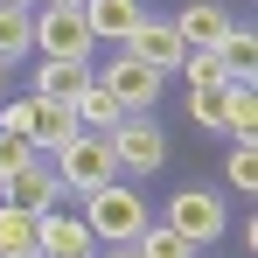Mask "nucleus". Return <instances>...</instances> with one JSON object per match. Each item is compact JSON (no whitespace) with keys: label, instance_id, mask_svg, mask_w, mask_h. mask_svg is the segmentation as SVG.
Instances as JSON below:
<instances>
[{"label":"nucleus","instance_id":"aec40b11","mask_svg":"<svg viewBox=\"0 0 258 258\" xmlns=\"http://www.w3.org/2000/svg\"><path fill=\"white\" fill-rule=\"evenodd\" d=\"M223 63H230V70H237V77H251V56H258V35L251 28H237V21H230V35H223Z\"/></svg>","mask_w":258,"mask_h":258},{"label":"nucleus","instance_id":"dca6fc26","mask_svg":"<svg viewBox=\"0 0 258 258\" xmlns=\"http://www.w3.org/2000/svg\"><path fill=\"white\" fill-rule=\"evenodd\" d=\"M0 258H42V244H35V210L0 203Z\"/></svg>","mask_w":258,"mask_h":258},{"label":"nucleus","instance_id":"9b49d317","mask_svg":"<svg viewBox=\"0 0 258 258\" xmlns=\"http://www.w3.org/2000/svg\"><path fill=\"white\" fill-rule=\"evenodd\" d=\"M77 14H84V28H91V42H126L133 28H140V21H147V7H140V0H84V7H77Z\"/></svg>","mask_w":258,"mask_h":258},{"label":"nucleus","instance_id":"393cba45","mask_svg":"<svg viewBox=\"0 0 258 258\" xmlns=\"http://www.w3.org/2000/svg\"><path fill=\"white\" fill-rule=\"evenodd\" d=\"M49 7H84V0H49Z\"/></svg>","mask_w":258,"mask_h":258},{"label":"nucleus","instance_id":"b1692460","mask_svg":"<svg viewBox=\"0 0 258 258\" xmlns=\"http://www.w3.org/2000/svg\"><path fill=\"white\" fill-rule=\"evenodd\" d=\"M105 258H140V251H133V244H105Z\"/></svg>","mask_w":258,"mask_h":258},{"label":"nucleus","instance_id":"2eb2a0df","mask_svg":"<svg viewBox=\"0 0 258 258\" xmlns=\"http://www.w3.org/2000/svg\"><path fill=\"white\" fill-rule=\"evenodd\" d=\"M223 133L258 140V91H251V77H230L223 84Z\"/></svg>","mask_w":258,"mask_h":258},{"label":"nucleus","instance_id":"1a4fd4ad","mask_svg":"<svg viewBox=\"0 0 258 258\" xmlns=\"http://www.w3.org/2000/svg\"><path fill=\"white\" fill-rule=\"evenodd\" d=\"M0 188H7V203H14V210H35V216H42V210H56V203L70 196V188L56 181V168H42V154H35L21 174H7Z\"/></svg>","mask_w":258,"mask_h":258},{"label":"nucleus","instance_id":"bb28decb","mask_svg":"<svg viewBox=\"0 0 258 258\" xmlns=\"http://www.w3.org/2000/svg\"><path fill=\"white\" fill-rule=\"evenodd\" d=\"M7 7H35V0H7Z\"/></svg>","mask_w":258,"mask_h":258},{"label":"nucleus","instance_id":"423d86ee","mask_svg":"<svg viewBox=\"0 0 258 258\" xmlns=\"http://www.w3.org/2000/svg\"><path fill=\"white\" fill-rule=\"evenodd\" d=\"M161 223H174V230H181V237L203 251V244H216V237H223L230 210L216 203V188H181V196L168 203V216H161Z\"/></svg>","mask_w":258,"mask_h":258},{"label":"nucleus","instance_id":"6e6552de","mask_svg":"<svg viewBox=\"0 0 258 258\" xmlns=\"http://www.w3.org/2000/svg\"><path fill=\"white\" fill-rule=\"evenodd\" d=\"M35 244H42V258H98L84 216H63V210H42V216H35Z\"/></svg>","mask_w":258,"mask_h":258},{"label":"nucleus","instance_id":"f8f14e48","mask_svg":"<svg viewBox=\"0 0 258 258\" xmlns=\"http://www.w3.org/2000/svg\"><path fill=\"white\" fill-rule=\"evenodd\" d=\"M174 35L188 49H216L223 35H230V14H223V0H188L181 14H174Z\"/></svg>","mask_w":258,"mask_h":258},{"label":"nucleus","instance_id":"4be33fe9","mask_svg":"<svg viewBox=\"0 0 258 258\" xmlns=\"http://www.w3.org/2000/svg\"><path fill=\"white\" fill-rule=\"evenodd\" d=\"M223 168H230V188L251 196V188H258V147H251V140H237V154H230Z\"/></svg>","mask_w":258,"mask_h":258},{"label":"nucleus","instance_id":"5701e85b","mask_svg":"<svg viewBox=\"0 0 258 258\" xmlns=\"http://www.w3.org/2000/svg\"><path fill=\"white\" fill-rule=\"evenodd\" d=\"M28 161H35V147H28V140H14V133H0V181H7V174H21Z\"/></svg>","mask_w":258,"mask_h":258},{"label":"nucleus","instance_id":"39448f33","mask_svg":"<svg viewBox=\"0 0 258 258\" xmlns=\"http://www.w3.org/2000/svg\"><path fill=\"white\" fill-rule=\"evenodd\" d=\"M98 84L119 98V112H154V105H161V70L140 63V56H126V49L105 56V77H98Z\"/></svg>","mask_w":258,"mask_h":258},{"label":"nucleus","instance_id":"a878e982","mask_svg":"<svg viewBox=\"0 0 258 258\" xmlns=\"http://www.w3.org/2000/svg\"><path fill=\"white\" fill-rule=\"evenodd\" d=\"M0 98H7V63H0Z\"/></svg>","mask_w":258,"mask_h":258},{"label":"nucleus","instance_id":"f257e3e1","mask_svg":"<svg viewBox=\"0 0 258 258\" xmlns=\"http://www.w3.org/2000/svg\"><path fill=\"white\" fill-rule=\"evenodd\" d=\"M147 223H154V216H147V203L133 196L126 181H105V188L84 196V230H91V244H133Z\"/></svg>","mask_w":258,"mask_h":258},{"label":"nucleus","instance_id":"6ab92c4d","mask_svg":"<svg viewBox=\"0 0 258 258\" xmlns=\"http://www.w3.org/2000/svg\"><path fill=\"white\" fill-rule=\"evenodd\" d=\"M28 7H7V0H0V63H7V56H28Z\"/></svg>","mask_w":258,"mask_h":258},{"label":"nucleus","instance_id":"f3484780","mask_svg":"<svg viewBox=\"0 0 258 258\" xmlns=\"http://www.w3.org/2000/svg\"><path fill=\"white\" fill-rule=\"evenodd\" d=\"M133 251H140V258H196V244H188L174 223H147V230L133 237Z\"/></svg>","mask_w":258,"mask_h":258},{"label":"nucleus","instance_id":"ddd939ff","mask_svg":"<svg viewBox=\"0 0 258 258\" xmlns=\"http://www.w3.org/2000/svg\"><path fill=\"white\" fill-rule=\"evenodd\" d=\"M28 98H35V91H28ZM70 133H77V112L56 105V98H35V112H28V147H35V154H56Z\"/></svg>","mask_w":258,"mask_h":258},{"label":"nucleus","instance_id":"0eeeda50","mask_svg":"<svg viewBox=\"0 0 258 258\" xmlns=\"http://www.w3.org/2000/svg\"><path fill=\"white\" fill-rule=\"evenodd\" d=\"M119 49H126V56H140V63H154L161 77H168V70H181V56H188V42L174 35V21H140Z\"/></svg>","mask_w":258,"mask_h":258},{"label":"nucleus","instance_id":"7ed1b4c3","mask_svg":"<svg viewBox=\"0 0 258 258\" xmlns=\"http://www.w3.org/2000/svg\"><path fill=\"white\" fill-rule=\"evenodd\" d=\"M105 140H112L119 174H161L168 168V133H161V119H147V112H126Z\"/></svg>","mask_w":258,"mask_h":258},{"label":"nucleus","instance_id":"4468645a","mask_svg":"<svg viewBox=\"0 0 258 258\" xmlns=\"http://www.w3.org/2000/svg\"><path fill=\"white\" fill-rule=\"evenodd\" d=\"M70 112H77V126H84V133H112L119 119H126V112H119V98L98 84V77H91V84L77 91V98H70Z\"/></svg>","mask_w":258,"mask_h":258},{"label":"nucleus","instance_id":"20e7f679","mask_svg":"<svg viewBox=\"0 0 258 258\" xmlns=\"http://www.w3.org/2000/svg\"><path fill=\"white\" fill-rule=\"evenodd\" d=\"M28 42L42 49V56H91V28H84V14L77 7H28Z\"/></svg>","mask_w":258,"mask_h":258},{"label":"nucleus","instance_id":"a211bd4d","mask_svg":"<svg viewBox=\"0 0 258 258\" xmlns=\"http://www.w3.org/2000/svg\"><path fill=\"white\" fill-rule=\"evenodd\" d=\"M181 70H188V84H203V91H223L230 77H237V70L223 63V49H188V56H181Z\"/></svg>","mask_w":258,"mask_h":258},{"label":"nucleus","instance_id":"412c9836","mask_svg":"<svg viewBox=\"0 0 258 258\" xmlns=\"http://www.w3.org/2000/svg\"><path fill=\"white\" fill-rule=\"evenodd\" d=\"M188 119L203 133H223V91H203V84H188Z\"/></svg>","mask_w":258,"mask_h":258},{"label":"nucleus","instance_id":"9d476101","mask_svg":"<svg viewBox=\"0 0 258 258\" xmlns=\"http://www.w3.org/2000/svg\"><path fill=\"white\" fill-rule=\"evenodd\" d=\"M84 84H91V56H35V98L70 105Z\"/></svg>","mask_w":258,"mask_h":258},{"label":"nucleus","instance_id":"f03ea898","mask_svg":"<svg viewBox=\"0 0 258 258\" xmlns=\"http://www.w3.org/2000/svg\"><path fill=\"white\" fill-rule=\"evenodd\" d=\"M49 161H56V181H63L70 196H91V188L119 181V161H112V140H105V133H84V126L70 133V140H63V147H56Z\"/></svg>","mask_w":258,"mask_h":258}]
</instances>
